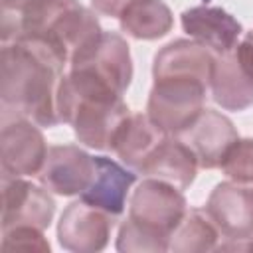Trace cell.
Segmentation results:
<instances>
[{
  "mask_svg": "<svg viewBox=\"0 0 253 253\" xmlns=\"http://www.w3.org/2000/svg\"><path fill=\"white\" fill-rule=\"evenodd\" d=\"M67 61L45 42L16 38L2 45L0 101L2 121L24 117L40 126H55L57 89Z\"/></svg>",
  "mask_w": 253,
  "mask_h": 253,
  "instance_id": "cell-1",
  "label": "cell"
},
{
  "mask_svg": "<svg viewBox=\"0 0 253 253\" xmlns=\"http://www.w3.org/2000/svg\"><path fill=\"white\" fill-rule=\"evenodd\" d=\"M59 123L73 126L77 140L89 148L109 150L125 119L130 115L123 95L87 69H71L57 89Z\"/></svg>",
  "mask_w": 253,
  "mask_h": 253,
  "instance_id": "cell-2",
  "label": "cell"
},
{
  "mask_svg": "<svg viewBox=\"0 0 253 253\" xmlns=\"http://www.w3.org/2000/svg\"><path fill=\"white\" fill-rule=\"evenodd\" d=\"M103 34L95 12L77 0H40L14 20H2V43L36 38L51 45L67 63Z\"/></svg>",
  "mask_w": 253,
  "mask_h": 253,
  "instance_id": "cell-3",
  "label": "cell"
},
{
  "mask_svg": "<svg viewBox=\"0 0 253 253\" xmlns=\"http://www.w3.org/2000/svg\"><path fill=\"white\" fill-rule=\"evenodd\" d=\"M188 211L180 188L158 178L142 180L130 196L128 215L119 227L117 251H168L170 237Z\"/></svg>",
  "mask_w": 253,
  "mask_h": 253,
  "instance_id": "cell-4",
  "label": "cell"
},
{
  "mask_svg": "<svg viewBox=\"0 0 253 253\" xmlns=\"http://www.w3.org/2000/svg\"><path fill=\"white\" fill-rule=\"evenodd\" d=\"M210 83L192 75L154 77L148 95L146 115L166 134L178 136L206 109V93Z\"/></svg>",
  "mask_w": 253,
  "mask_h": 253,
  "instance_id": "cell-5",
  "label": "cell"
},
{
  "mask_svg": "<svg viewBox=\"0 0 253 253\" xmlns=\"http://www.w3.org/2000/svg\"><path fill=\"white\" fill-rule=\"evenodd\" d=\"M210 89L225 111H245L253 105V32L229 51L215 55Z\"/></svg>",
  "mask_w": 253,
  "mask_h": 253,
  "instance_id": "cell-6",
  "label": "cell"
},
{
  "mask_svg": "<svg viewBox=\"0 0 253 253\" xmlns=\"http://www.w3.org/2000/svg\"><path fill=\"white\" fill-rule=\"evenodd\" d=\"M38 126L40 125L24 117L2 121V178L38 176L42 172L49 148Z\"/></svg>",
  "mask_w": 253,
  "mask_h": 253,
  "instance_id": "cell-7",
  "label": "cell"
},
{
  "mask_svg": "<svg viewBox=\"0 0 253 253\" xmlns=\"http://www.w3.org/2000/svg\"><path fill=\"white\" fill-rule=\"evenodd\" d=\"M115 215L79 200L69 204L57 223V241L73 253H95L107 247Z\"/></svg>",
  "mask_w": 253,
  "mask_h": 253,
  "instance_id": "cell-8",
  "label": "cell"
},
{
  "mask_svg": "<svg viewBox=\"0 0 253 253\" xmlns=\"http://www.w3.org/2000/svg\"><path fill=\"white\" fill-rule=\"evenodd\" d=\"M71 69H87L125 95L132 79V59L126 40L117 32H103L91 45L71 57Z\"/></svg>",
  "mask_w": 253,
  "mask_h": 253,
  "instance_id": "cell-9",
  "label": "cell"
},
{
  "mask_svg": "<svg viewBox=\"0 0 253 253\" xmlns=\"http://www.w3.org/2000/svg\"><path fill=\"white\" fill-rule=\"evenodd\" d=\"M55 202L47 188L22 178H2V231L16 225L45 229L51 223Z\"/></svg>",
  "mask_w": 253,
  "mask_h": 253,
  "instance_id": "cell-10",
  "label": "cell"
},
{
  "mask_svg": "<svg viewBox=\"0 0 253 253\" xmlns=\"http://www.w3.org/2000/svg\"><path fill=\"white\" fill-rule=\"evenodd\" d=\"M206 211L225 239L245 241L253 235V188L221 182L211 190Z\"/></svg>",
  "mask_w": 253,
  "mask_h": 253,
  "instance_id": "cell-11",
  "label": "cell"
},
{
  "mask_svg": "<svg viewBox=\"0 0 253 253\" xmlns=\"http://www.w3.org/2000/svg\"><path fill=\"white\" fill-rule=\"evenodd\" d=\"M95 156L75 144L51 146L38 174L43 188L59 196H81L93 182Z\"/></svg>",
  "mask_w": 253,
  "mask_h": 253,
  "instance_id": "cell-12",
  "label": "cell"
},
{
  "mask_svg": "<svg viewBox=\"0 0 253 253\" xmlns=\"http://www.w3.org/2000/svg\"><path fill=\"white\" fill-rule=\"evenodd\" d=\"M176 138H180L194 152L200 168L211 170L219 168L223 156L239 138V134L225 115L213 109H204L200 117Z\"/></svg>",
  "mask_w": 253,
  "mask_h": 253,
  "instance_id": "cell-13",
  "label": "cell"
},
{
  "mask_svg": "<svg viewBox=\"0 0 253 253\" xmlns=\"http://www.w3.org/2000/svg\"><path fill=\"white\" fill-rule=\"evenodd\" d=\"M182 28L192 40L200 42L215 55L235 47L237 38L243 32L241 24L229 12L217 6H194L184 10Z\"/></svg>",
  "mask_w": 253,
  "mask_h": 253,
  "instance_id": "cell-14",
  "label": "cell"
},
{
  "mask_svg": "<svg viewBox=\"0 0 253 253\" xmlns=\"http://www.w3.org/2000/svg\"><path fill=\"white\" fill-rule=\"evenodd\" d=\"M136 182L132 170L123 168L107 156H95V176L91 186L81 194V200L111 215H121L126 206L130 186Z\"/></svg>",
  "mask_w": 253,
  "mask_h": 253,
  "instance_id": "cell-15",
  "label": "cell"
},
{
  "mask_svg": "<svg viewBox=\"0 0 253 253\" xmlns=\"http://www.w3.org/2000/svg\"><path fill=\"white\" fill-rule=\"evenodd\" d=\"M215 65V53L196 40H174L164 45L152 63V75H192L204 81H211Z\"/></svg>",
  "mask_w": 253,
  "mask_h": 253,
  "instance_id": "cell-16",
  "label": "cell"
},
{
  "mask_svg": "<svg viewBox=\"0 0 253 253\" xmlns=\"http://www.w3.org/2000/svg\"><path fill=\"white\" fill-rule=\"evenodd\" d=\"M198 168L200 164L194 152L180 138L168 134L146 158L138 172L148 178H158L174 184L180 190H186L194 182Z\"/></svg>",
  "mask_w": 253,
  "mask_h": 253,
  "instance_id": "cell-17",
  "label": "cell"
},
{
  "mask_svg": "<svg viewBox=\"0 0 253 253\" xmlns=\"http://www.w3.org/2000/svg\"><path fill=\"white\" fill-rule=\"evenodd\" d=\"M168 134L150 121L148 115L136 113L128 115L121 128L117 130L113 138L111 150L117 152V156L130 168L140 170V166L146 162V158L154 152V148L166 138Z\"/></svg>",
  "mask_w": 253,
  "mask_h": 253,
  "instance_id": "cell-18",
  "label": "cell"
},
{
  "mask_svg": "<svg viewBox=\"0 0 253 253\" xmlns=\"http://www.w3.org/2000/svg\"><path fill=\"white\" fill-rule=\"evenodd\" d=\"M121 30L134 40H158L174 26V16L162 0H134L119 18Z\"/></svg>",
  "mask_w": 253,
  "mask_h": 253,
  "instance_id": "cell-19",
  "label": "cell"
},
{
  "mask_svg": "<svg viewBox=\"0 0 253 253\" xmlns=\"http://www.w3.org/2000/svg\"><path fill=\"white\" fill-rule=\"evenodd\" d=\"M219 229L206 210L190 208L170 237L168 251H211L217 249Z\"/></svg>",
  "mask_w": 253,
  "mask_h": 253,
  "instance_id": "cell-20",
  "label": "cell"
},
{
  "mask_svg": "<svg viewBox=\"0 0 253 253\" xmlns=\"http://www.w3.org/2000/svg\"><path fill=\"white\" fill-rule=\"evenodd\" d=\"M219 168L239 184H253V138H237L223 156Z\"/></svg>",
  "mask_w": 253,
  "mask_h": 253,
  "instance_id": "cell-21",
  "label": "cell"
},
{
  "mask_svg": "<svg viewBox=\"0 0 253 253\" xmlns=\"http://www.w3.org/2000/svg\"><path fill=\"white\" fill-rule=\"evenodd\" d=\"M2 249L14 251H49V243L43 237V229L32 225H16L2 231Z\"/></svg>",
  "mask_w": 253,
  "mask_h": 253,
  "instance_id": "cell-22",
  "label": "cell"
},
{
  "mask_svg": "<svg viewBox=\"0 0 253 253\" xmlns=\"http://www.w3.org/2000/svg\"><path fill=\"white\" fill-rule=\"evenodd\" d=\"M134 0H91L95 12L109 16V18H121V14L132 4Z\"/></svg>",
  "mask_w": 253,
  "mask_h": 253,
  "instance_id": "cell-23",
  "label": "cell"
},
{
  "mask_svg": "<svg viewBox=\"0 0 253 253\" xmlns=\"http://www.w3.org/2000/svg\"><path fill=\"white\" fill-rule=\"evenodd\" d=\"M40 0H2V20H14Z\"/></svg>",
  "mask_w": 253,
  "mask_h": 253,
  "instance_id": "cell-24",
  "label": "cell"
},
{
  "mask_svg": "<svg viewBox=\"0 0 253 253\" xmlns=\"http://www.w3.org/2000/svg\"><path fill=\"white\" fill-rule=\"evenodd\" d=\"M243 249H253V239H251L247 245H243Z\"/></svg>",
  "mask_w": 253,
  "mask_h": 253,
  "instance_id": "cell-25",
  "label": "cell"
}]
</instances>
